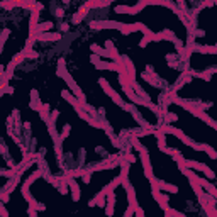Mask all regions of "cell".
<instances>
[{
	"mask_svg": "<svg viewBox=\"0 0 217 217\" xmlns=\"http://www.w3.org/2000/svg\"><path fill=\"white\" fill-rule=\"evenodd\" d=\"M159 187H161V190L171 192V193H175V192H178V188H177V187H173V185H168V183H163V181H159Z\"/></svg>",
	"mask_w": 217,
	"mask_h": 217,
	"instance_id": "obj_1",
	"label": "cell"
},
{
	"mask_svg": "<svg viewBox=\"0 0 217 217\" xmlns=\"http://www.w3.org/2000/svg\"><path fill=\"white\" fill-rule=\"evenodd\" d=\"M53 27L51 22H44V24H39L38 26V34H41V32H46V31H49Z\"/></svg>",
	"mask_w": 217,
	"mask_h": 217,
	"instance_id": "obj_2",
	"label": "cell"
},
{
	"mask_svg": "<svg viewBox=\"0 0 217 217\" xmlns=\"http://www.w3.org/2000/svg\"><path fill=\"white\" fill-rule=\"evenodd\" d=\"M56 15H58V17H63V10H61V9H60V10H56Z\"/></svg>",
	"mask_w": 217,
	"mask_h": 217,
	"instance_id": "obj_3",
	"label": "cell"
}]
</instances>
